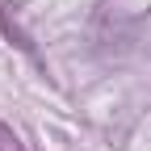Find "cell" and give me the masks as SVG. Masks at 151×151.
<instances>
[{
    "label": "cell",
    "mask_w": 151,
    "mask_h": 151,
    "mask_svg": "<svg viewBox=\"0 0 151 151\" xmlns=\"http://www.w3.org/2000/svg\"><path fill=\"white\" fill-rule=\"evenodd\" d=\"M0 151H21V143H17V134L9 126H0Z\"/></svg>",
    "instance_id": "cell-1"
}]
</instances>
